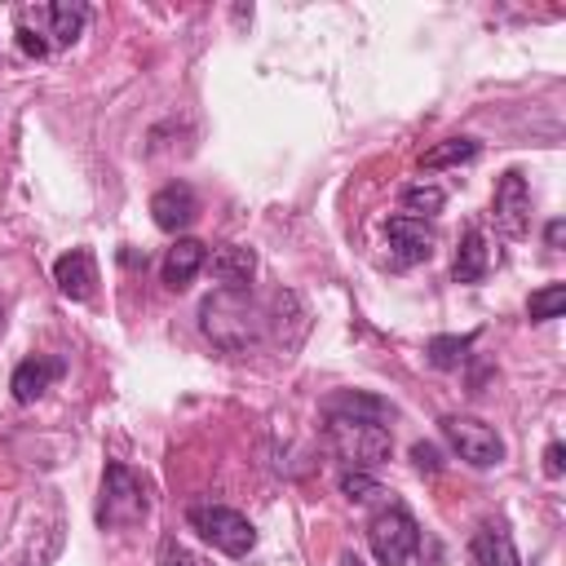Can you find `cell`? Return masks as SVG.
Listing matches in <instances>:
<instances>
[{"mask_svg": "<svg viewBox=\"0 0 566 566\" xmlns=\"http://www.w3.org/2000/svg\"><path fill=\"white\" fill-rule=\"evenodd\" d=\"M265 323H270V318L256 310V301H252L248 292L217 287V292L203 296V305H199V327H203V336H208L217 349H230V354L256 345L261 332H265Z\"/></svg>", "mask_w": 566, "mask_h": 566, "instance_id": "cell-1", "label": "cell"}, {"mask_svg": "<svg viewBox=\"0 0 566 566\" xmlns=\"http://www.w3.org/2000/svg\"><path fill=\"white\" fill-rule=\"evenodd\" d=\"M327 416V424H323V433H327V447H332V455L345 464V469H376L380 460H389V451H394V438H389V429L380 424V420H367V416H345V411H323Z\"/></svg>", "mask_w": 566, "mask_h": 566, "instance_id": "cell-2", "label": "cell"}, {"mask_svg": "<svg viewBox=\"0 0 566 566\" xmlns=\"http://www.w3.org/2000/svg\"><path fill=\"white\" fill-rule=\"evenodd\" d=\"M367 544L380 566H429L424 557V531L402 504H385L367 522Z\"/></svg>", "mask_w": 566, "mask_h": 566, "instance_id": "cell-3", "label": "cell"}, {"mask_svg": "<svg viewBox=\"0 0 566 566\" xmlns=\"http://www.w3.org/2000/svg\"><path fill=\"white\" fill-rule=\"evenodd\" d=\"M146 513H150V491H146V482H142L128 464L111 460L106 473H102L97 526H102V531H128V526L146 522Z\"/></svg>", "mask_w": 566, "mask_h": 566, "instance_id": "cell-4", "label": "cell"}, {"mask_svg": "<svg viewBox=\"0 0 566 566\" xmlns=\"http://www.w3.org/2000/svg\"><path fill=\"white\" fill-rule=\"evenodd\" d=\"M186 522L203 544H212L226 557H248L256 544V526L239 509H226V504H190Z\"/></svg>", "mask_w": 566, "mask_h": 566, "instance_id": "cell-5", "label": "cell"}, {"mask_svg": "<svg viewBox=\"0 0 566 566\" xmlns=\"http://www.w3.org/2000/svg\"><path fill=\"white\" fill-rule=\"evenodd\" d=\"M18 27L44 35L49 44H75L88 27V4L80 0H53V4H22L18 13Z\"/></svg>", "mask_w": 566, "mask_h": 566, "instance_id": "cell-6", "label": "cell"}, {"mask_svg": "<svg viewBox=\"0 0 566 566\" xmlns=\"http://www.w3.org/2000/svg\"><path fill=\"white\" fill-rule=\"evenodd\" d=\"M442 438L473 469H491V464L504 460V438L478 416H442Z\"/></svg>", "mask_w": 566, "mask_h": 566, "instance_id": "cell-7", "label": "cell"}, {"mask_svg": "<svg viewBox=\"0 0 566 566\" xmlns=\"http://www.w3.org/2000/svg\"><path fill=\"white\" fill-rule=\"evenodd\" d=\"M491 221L504 239H522L531 230V186L517 168H509L500 181H495V195H491Z\"/></svg>", "mask_w": 566, "mask_h": 566, "instance_id": "cell-8", "label": "cell"}, {"mask_svg": "<svg viewBox=\"0 0 566 566\" xmlns=\"http://www.w3.org/2000/svg\"><path fill=\"white\" fill-rule=\"evenodd\" d=\"M385 239L394 248V265H416V261H429L433 256V226L420 221V217H407V212H394L385 217Z\"/></svg>", "mask_w": 566, "mask_h": 566, "instance_id": "cell-9", "label": "cell"}, {"mask_svg": "<svg viewBox=\"0 0 566 566\" xmlns=\"http://www.w3.org/2000/svg\"><path fill=\"white\" fill-rule=\"evenodd\" d=\"M150 217H155V226L164 234L181 239V230H190L195 217H199V199H195V190L186 181H168V186H159L150 195Z\"/></svg>", "mask_w": 566, "mask_h": 566, "instance_id": "cell-10", "label": "cell"}, {"mask_svg": "<svg viewBox=\"0 0 566 566\" xmlns=\"http://www.w3.org/2000/svg\"><path fill=\"white\" fill-rule=\"evenodd\" d=\"M53 283H57L62 296H71V301H88V296L97 292V261H93V252H88V248H71V252H62V256L53 261Z\"/></svg>", "mask_w": 566, "mask_h": 566, "instance_id": "cell-11", "label": "cell"}, {"mask_svg": "<svg viewBox=\"0 0 566 566\" xmlns=\"http://www.w3.org/2000/svg\"><path fill=\"white\" fill-rule=\"evenodd\" d=\"M208 274L217 287H230V292H248L252 274H256V256L252 248H239V243H221L212 256H208Z\"/></svg>", "mask_w": 566, "mask_h": 566, "instance_id": "cell-12", "label": "cell"}, {"mask_svg": "<svg viewBox=\"0 0 566 566\" xmlns=\"http://www.w3.org/2000/svg\"><path fill=\"white\" fill-rule=\"evenodd\" d=\"M66 371V363L62 358H53V354H35V358H22L18 367H13V376H9V389H13V398L18 402H35L57 376Z\"/></svg>", "mask_w": 566, "mask_h": 566, "instance_id": "cell-13", "label": "cell"}, {"mask_svg": "<svg viewBox=\"0 0 566 566\" xmlns=\"http://www.w3.org/2000/svg\"><path fill=\"white\" fill-rule=\"evenodd\" d=\"M208 265V248L199 243V239H177L168 252H164V261H159V274H164V283L172 287V292H181V287H190V279L199 274Z\"/></svg>", "mask_w": 566, "mask_h": 566, "instance_id": "cell-14", "label": "cell"}, {"mask_svg": "<svg viewBox=\"0 0 566 566\" xmlns=\"http://www.w3.org/2000/svg\"><path fill=\"white\" fill-rule=\"evenodd\" d=\"M486 270H491V243H486V234H482L478 226H469L464 239H460V248H455L451 279H455V283H482Z\"/></svg>", "mask_w": 566, "mask_h": 566, "instance_id": "cell-15", "label": "cell"}, {"mask_svg": "<svg viewBox=\"0 0 566 566\" xmlns=\"http://www.w3.org/2000/svg\"><path fill=\"white\" fill-rule=\"evenodd\" d=\"M478 142L473 137H447V142H438V146H429L424 155H420V168L424 172H438V168H455V164H469V159H478Z\"/></svg>", "mask_w": 566, "mask_h": 566, "instance_id": "cell-16", "label": "cell"}, {"mask_svg": "<svg viewBox=\"0 0 566 566\" xmlns=\"http://www.w3.org/2000/svg\"><path fill=\"white\" fill-rule=\"evenodd\" d=\"M473 340H478V332H464V336H433V340L424 345V358H429V367L451 371V367L464 363V354L473 349Z\"/></svg>", "mask_w": 566, "mask_h": 566, "instance_id": "cell-17", "label": "cell"}, {"mask_svg": "<svg viewBox=\"0 0 566 566\" xmlns=\"http://www.w3.org/2000/svg\"><path fill=\"white\" fill-rule=\"evenodd\" d=\"M473 553H482L486 566H522V557H517L513 539L504 535V526H482L473 535Z\"/></svg>", "mask_w": 566, "mask_h": 566, "instance_id": "cell-18", "label": "cell"}, {"mask_svg": "<svg viewBox=\"0 0 566 566\" xmlns=\"http://www.w3.org/2000/svg\"><path fill=\"white\" fill-rule=\"evenodd\" d=\"M402 212L407 217H433V212H442V203H447V195H442V186H433V181H416V186H402Z\"/></svg>", "mask_w": 566, "mask_h": 566, "instance_id": "cell-19", "label": "cell"}, {"mask_svg": "<svg viewBox=\"0 0 566 566\" xmlns=\"http://www.w3.org/2000/svg\"><path fill=\"white\" fill-rule=\"evenodd\" d=\"M323 411H345V416H367V420L394 416V407L385 398H371V394H336V398H327Z\"/></svg>", "mask_w": 566, "mask_h": 566, "instance_id": "cell-20", "label": "cell"}, {"mask_svg": "<svg viewBox=\"0 0 566 566\" xmlns=\"http://www.w3.org/2000/svg\"><path fill=\"white\" fill-rule=\"evenodd\" d=\"M562 310H566V283H544V287H539V292H531V301H526L531 323L562 318Z\"/></svg>", "mask_w": 566, "mask_h": 566, "instance_id": "cell-21", "label": "cell"}, {"mask_svg": "<svg viewBox=\"0 0 566 566\" xmlns=\"http://www.w3.org/2000/svg\"><path fill=\"white\" fill-rule=\"evenodd\" d=\"M340 495L363 504V500H376V495H385V491H380V482H376L371 473H363V469H345V473H340Z\"/></svg>", "mask_w": 566, "mask_h": 566, "instance_id": "cell-22", "label": "cell"}, {"mask_svg": "<svg viewBox=\"0 0 566 566\" xmlns=\"http://www.w3.org/2000/svg\"><path fill=\"white\" fill-rule=\"evenodd\" d=\"M159 566H208V562H203V557H195L181 539L164 535V539H159Z\"/></svg>", "mask_w": 566, "mask_h": 566, "instance_id": "cell-23", "label": "cell"}, {"mask_svg": "<svg viewBox=\"0 0 566 566\" xmlns=\"http://www.w3.org/2000/svg\"><path fill=\"white\" fill-rule=\"evenodd\" d=\"M411 464H416L420 473H442V451H438L433 442H416V447H411Z\"/></svg>", "mask_w": 566, "mask_h": 566, "instance_id": "cell-24", "label": "cell"}, {"mask_svg": "<svg viewBox=\"0 0 566 566\" xmlns=\"http://www.w3.org/2000/svg\"><path fill=\"white\" fill-rule=\"evenodd\" d=\"M13 35H18V49H22L27 57H44V53H49V40H44V35H35V31H27V27H18Z\"/></svg>", "mask_w": 566, "mask_h": 566, "instance_id": "cell-25", "label": "cell"}, {"mask_svg": "<svg viewBox=\"0 0 566 566\" xmlns=\"http://www.w3.org/2000/svg\"><path fill=\"white\" fill-rule=\"evenodd\" d=\"M562 469H566V451H562V442H548L544 447V473L548 478H562Z\"/></svg>", "mask_w": 566, "mask_h": 566, "instance_id": "cell-26", "label": "cell"}, {"mask_svg": "<svg viewBox=\"0 0 566 566\" xmlns=\"http://www.w3.org/2000/svg\"><path fill=\"white\" fill-rule=\"evenodd\" d=\"M562 239H566V221L557 217V221L544 226V243H548V248H562Z\"/></svg>", "mask_w": 566, "mask_h": 566, "instance_id": "cell-27", "label": "cell"}, {"mask_svg": "<svg viewBox=\"0 0 566 566\" xmlns=\"http://www.w3.org/2000/svg\"><path fill=\"white\" fill-rule=\"evenodd\" d=\"M340 566H367L358 553H340Z\"/></svg>", "mask_w": 566, "mask_h": 566, "instance_id": "cell-28", "label": "cell"}, {"mask_svg": "<svg viewBox=\"0 0 566 566\" xmlns=\"http://www.w3.org/2000/svg\"><path fill=\"white\" fill-rule=\"evenodd\" d=\"M0 332H4V310H0Z\"/></svg>", "mask_w": 566, "mask_h": 566, "instance_id": "cell-29", "label": "cell"}]
</instances>
